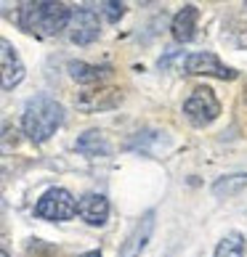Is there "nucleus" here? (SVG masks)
<instances>
[{
	"label": "nucleus",
	"instance_id": "nucleus-2",
	"mask_svg": "<svg viewBox=\"0 0 247 257\" xmlns=\"http://www.w3.org/2000/svg\"><path fill=\"white\" fill-rule=\"evenodd\" d=\"M72 11L64 3H22L19 27L37 37H53L69 27Z\"/></svg>",
	"mask_w": 247,
	"mask_h": 257
},
{
	"label": "nucleus",
	"instance_id": "nucleus-15",
	"mask_svg": "<svg viewBox=\"0 0 247 257\" xmlns=\"http://www.w3.org/2000/svg\"><path fill=\"white\" fill-rule=\"evenodd\" d=\"M101 11H104V16H107L109 22H117V19L122 16V11H125V6L122 3H104Z\"/></svg>",
	"mask_w": 247,
	"mask_h": 257
},
{
	"label": "nucleus",
	"instance_id": "nucleus-5",
	"mask_svg": "<svg viewBox=\"0 0 247 257\" xmlns=\"http://www.w3.org/2000/svg\"><path fill=\"white\" fill-rule=\"evenodd\" d=\"M101 32V24H99V14L88 6H80L72 11V19H69V27H66V35H69L72 43L77 45H88L99 37Z\"/></svg>",
	"mask_w": 247,
	"mask_h": 257
},
{
	"label": "nucleus",
	"instance_id": "nucleus-4",
	"mask_svg": "<svg viewBox=\"0 0 247 257\" xmlns=\"http://www.w3.org/2000/svg\"><path fill=\"white\" fill-rule=\"evenodd\" d=\"M184 114L192 125L205 127L221 114V103H218L215 93L210 88H194L192 96L184 101Z\"/></svg>",
	"mask_w": 247,
	"mask_h": 257
},
{
	"label": "nucleus",
	"instance_id": "nucleus-14",
	"mask_svg": "<svg viewBox=\"0 0 247 257\" xmlns=\"http://www.w3.org/2000/svg\"><path fill=\"white\" fill-rule=\"evenodd\" d=\"M247 186V175H229V178H221L218 183L213 186L215 196H231L236 191H242Z\"/></svg>",
	"mask_w": 247,
	"mask_h": 257
},
{
	"label": "nucleus",
	"instance_id": "nucleus-1",
	"mask_svg": "<svg viewBox=\"0 0 247 257\" xmlns=\"http://www.w3.org/2000/svg\"><path fill=\"white\" fill-rule=\"evenodd\" d=\"M24 133L32 144H45L64 125V106L48 93H37L24 106Z\"/></svg>",
	"mask_w": 247,
	"mask_h": 257
},
{
	"label": "nucleus",
	"instance_id": "nucleus-6",
	"mask_svg": "<svg viewBox=\"0 0 247 257\" xmlns=\"http://www.w3.org/2000/svg\"><path fill=\"white\" fill-rule=\"evenodd\" d=\"M184 69H186V74H205V77H218V80H234L236 77V72L231 69V66H226L210 51L186 56V59H184Z\"/></svg>",
	"mask_w": 247,
	"mask_h": 257
},
{
	"label": "nucleus",
	"instance_id": "nucleus-8",
	"mask_svg": "<svg viewBox=\"0 0 247 257\" xmlns=\"http://www.w3.org/2000/svg\"><path fill=\"white\" fill-rule=\"evenodd\" d=\"M0 48H3L0 51V59H3V90H14L24 80V64L8 40L0 43Z\"/></svg>",
	"mask_w": 247,
	"mask_h": 257
},
{
	"label": "nucleus",
	"instance_id": "nucleus-11",
	"mask_svg": "<svg viewBox=\"0 0 247 257\" xmlns=\"http://www.w3.org/2000/svg\"><path fill=\"white\" fill-rule=\"evenodd\" d=\"M74 149H77L80 154L91 157V159H93V157H107V154H109V144H107V138H104L99 130H91V133H85L83 138H77Z\"/></svg>",
	"mask_w": 247,
	"mask_h": 257
},
{
	"label": "nucleus",
	"instance_id": "nucleus-3",
	"mask_svg": "<svg viewBox=\"0 0 247 257\" xmlns=\"http://www.w3.org/2000/svg\"><path fill=\"white\" fill-rule=\"evenodd\" d=\"M77 207L80 202H74V196L66 191V188H51L45 191L35 204V215L43 217V220H69V217L77 215Z\"/></svg>",
	"mask_w": 247,
	"mask_h": 257
},
{
	"label": "nucleus",
	"instance_id": "nucleus-7",
	"mask_svg": "<svg viewBox=\"0 0 247 257\" xmlns=\"http://www.w3.org/2000/svg\"><path fill=\"white\" fill-rule=\"evenodd\" d=\"M151 231H154V212H146L136 225H133V231L128 233V239L122 241L117 257H141V252L146 249V244L151 239Z\"/></svg>",
	"mask_w": 247,
	"mask_h": 257
},
{
	"label": "nucleus",
	"instance_id": "nucleus-16",
	"mask_svg": "<svg viewBox=\"0 0 247 257\" xmlns=\"http://www.w3.org/2000/svg\"><path fill=\"white\" fill-rule=\"evenodd\" d=\"M83 257H101V252H85Z\"/></svg>",
	"mask_w": 247,
	"mask_h": 257
},
{
	"label": "nucleus",
	"instance_id": "nucleus-9",
	"mask_svg": "<svg viewBox=\"0 0 247 257\" xmlns=\"http://www.w3.org/2000/svg\"><path fill=\"white\" fill-rule=\"evenodd\" d=\"M80 217L88 225H104L109 217V202L104 194H88L80 199V207H77Z\"/></svg>",
	"mask_w": 247,
	"mask_h": 257
},
{
	"label": "nucleus",
	"instance_id": "nucleus-13",
	"mask_svg": "<svg viewBox=\"0 0 247 257\" xmlns=\"http://www.w3.org/2000/svg\"><path fill=\"white\" fill-rule=\"evenodd\" d=\"M69 74L77 82L91 85V82H99L104 74H107V69H101V66H91V64H85V61H72L69 64Z\"/></svg>",
	"mask_w": 247,
	"mask_h": 257
},
{
	"label": "nucleus",
	"instance_id": "nucleus-17",
	"mask_svg": "<svg viewBox=\"0 0 247 257\" xmlns=\"http://www.w3.org/2000/svg\"><path fill=\"white\" fill-rule=\"evenodd\" d=\"M3 257H8V252H6V249H3Z\"/></svg>",
	"mask_w": 247,
	"mask_h": 257
},
{
	"label": "nucleus",
	"instance_id": "nucleus-10",
	"mask_svg": "<svg viewBox=\"0 0 247 257\" xmlns=\"http://www.w3.org/2000/svg\"><path fill=\"white\" fill-rule=\"evenodd\" d=\"M197 16H199V11H197V6H184L181 11L176 14V19H173V37L178 43H189L194 37V30H197Z\"/></svg>",
	"mask_w": 247,
	"mask_h": 257
},
{
	"label": "nucleus",
	"instance_id": "nucleus-12",
	"mask_svg": "<svg viewBox=\"0 0 247 257\" xmlns=\"http://www.w3.org/2000/svg\"><path fill=\"white\" fill-rule=\"evenodd\" d=\"M213 257H244V236L242 233H226L221 241H218Z\"/></svg>",
	"mask_w": 247,
	"mask_h": 257
}]
</instances>
